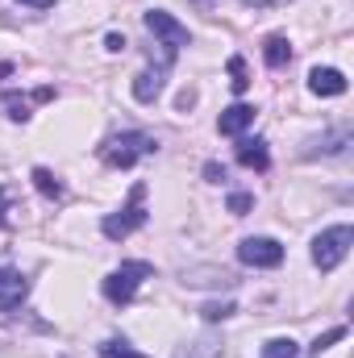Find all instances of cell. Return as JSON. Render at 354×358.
<instances>
[{
	"label": "cell",
	"mask_w": 354,
	"mask_h": 358,
	"mask_svg": "<svg viewBox=\"0 0 354 358\" xmlns=\"http://www.w3.org/2000/svg\"><path fill=\"white\" fill-rule=\"evenodd\" d=\"M150 155H159V138H150L142 129H125V134H117V138H108L100 146V159L108 167H121V171L134 167L138 159H150Z\"/></svg>",
	"instance_id": "cell-1"
},
{
	"label": "cell",
	"mask_w": 354,
	"mask_h": 358,
	"mask_svg": "<svg viewBox=\"0 0 354 358\" xmlns=\"http://www.w3.org/2000/svg\"><path fill=\"white\" fill-rule=\"evenodd\" d=\"M146 225V183H134L129 187V200L117 208V213H108L104 221H100V234L108 238V242H125L134 229H142Z\"/></svg>",
	"instance_id": "cell-2"
},
{
	"label": "cell",
	"mask_w": 354,
	"mask_h": 358,
	"mask_svg": "<svg viewBox=\"0 0 354 358\" xmlns=\"http://www.w3.org/2000/svg\"><path fill=\"white\" fill-rule=\"evenodd\" d=\"M150 275H155L150 263L134 259V263H121L117 271H108V275H104V283H100V292H104V300H108V304H129V300L138 296V287H142Z\"/></svg>",
	"instance_id": "cell-3"
},
{
	"label": "cell",
	"mask_w": 354,
	"mask_h": 358,
	"mask_svg": "<svg viewBox=\"0 0 354 358\" xmlns=\"http://www.w3.org/2000/svg\"><path fill=\"white\" fill-rule=\"evenodd\" d=\"M351 246H354V229L351 225H334V229H321L317 238H313V263L321 271H334V267H342V259L351 255Z\"/></svg>",
	"instance_id": "cell-4"
},
{
	"label": "cell",
	"mask_w": 354,
	"mask_h": 358,
	"mask_svg": "<svg viewBox=\"0 0 354 358\" xmlns=\"http://www.w3.org/2000/svg\"><path fill=\"white\" fill-rule=\"evenodd\" d=\"M142 21H146V29L159 38V46H163V63L171 67V63H176V55L183 50V46H187V42H192L187 25H179L176 17H171V13H163V8H150Z\"/></svg>",
	"instance_id": "cell-5"
},
{
	"label": "cell",
	"mask_w": 354,
	"mask_h": 358,
	"mask_svg": "<svg viewBox=\"0 0 354 358\" xmlns=\"http://www.w3.org/2000/svg\"><path fill=\"white\" fill-rule=\"evenodd\" d=\"M238 263L255 271H271L283 263V246L275 238H242L238 242Z\"/></svg>",
	"instance_id": "cell-6"
},
{
	"label": "cell",
	"mask_w": 354,
	"mask_h": 358,
	"mask_svg": "<svg viewBox=\"0 0 354 358\" xmlns=\"http://www.w3.org/2000/svg\"><path fill=\"white\" fill-rule=\"evenodd\" d=\"M354 142V129L351 125H338V129H330V134H317V138H309L304 142V150H300V159H330V155H342L346 146Z\"/></svg>",
	"instance_id": "cell-7"
},
{
	"label": "cell",
	"mask_w": 354,
	"mask_h": 358,
	"mask_svg": "<svg viewBox=\"0 0 354 358\" xmlns=\"http://www.w3.org/2000/svg\"><path fill=\"white\" fill-rule=\"evenodd\" d=\"M29 296V279L17 267H0V308H21V300Z\"/></svg>",
	"instance_id": "cell-8"
},
{
	"label": "cell",
	"mask_w": 354,
	"mask_h": 358,
	"mask_svg": "<svg viewBox=\"0 0 354 358\" xmlns=\"http://www.w3.org/2000/svg\"><path fill=\"white\" fill-rule=\"evenodd\" d=\"M250 125H255V104H242V100H238V104H229V108L217 117V129H221L225 138H242Z\"/></svg>",
	"instance_id": "cell-9"
},
{
	"label": "cell",
	"mask_w": 354,
	"mask_h": 358,
	"mask_svg": "<svg viewBox=\"0 0 354 358\" xmlns=\"http://www.w3.org/2000/svg\"><path fill=\"white\" fill-rule=\"evenodd\" d=\"M167 71H171V67H163V63H159V67H146V71L134 80V100H138V104H155V100L163 96Z\"/></svg>",
	"instance_id": "cell-10"
},
{
	"label": "cell",
	"mask_w": 354,
	"mask_h": 358,
	"mask_svg": "<svg viewBox=\"0 0 354 358\" xmlns=\"http://www.w3.org/2000/svg\"><path fill=\"white\" fill-rule=\"evenodd\" d=\"M346 88H351V84H346V76H342L338 67H313V71H309V92H313V96H342Z\"/></svg>",
	"instance_id": "cell-11"
},
{
	"label": "cell",
	"mask_w": 354,
	"mask_h": 358,
	"mask_svg": "<svg viewBox=\"0 0 354 358\" xmlns=\"http://www.w3.org/2000/svg\"><path fill=\"white\" fill-rule=\"evenodd\" d=\"M187 287H234V275L229 271H217V267H192L179 275Z\"/></svg>",
	"instance_id": "cell-12"
},
{
	"label": "cell",
	"mask_w": 354,
	"mask_h": 358,
	"mask_svg": "<svg viewBox=\"0 0 354 358\" xmlns=\"http://www.w3.org/2000/svg\"><path fill=\"white\" fill-rule=\"evenodd\" d=\"M217 355H221V338L217 334H200V338L183 342L176 350V358H217Z\"/></svg>",
	"instance_id": "cell-13"
},
{
	"label": "cell",
	"mask_w": 354,
	"mask_h": 358,
	"mask_svg": "<svg viewBox=\"0 0 354 358\" xmlns=\"http://www.w3.org/2000/svg\"><path fill=\"white\" fill-rule=\"evenodd\" d=\"M263 63L267 67H275V71L292 63V42H288L283 34H271V38L263 42Z\"/></svg>",
	"instance_id": "cell-14"
},
{
	"label": "cell",
	"mask_w": 354,
	"mask_h": 358,
	"mask_svg": "<svg viewBox=\"0 0 354 358\" xmlns=\"http://www.w3.org/2000/svg\"><path fill=\"white\" fill-rule=\"evenodd\" d=\"M238 163H242V167H255V171H267V167H271V155H267L263 138L242 142V146H238Z\"/></svg>",
	"instance_id": "cell-15"
},
{
	"label": "cell",
	"mask_w": 354,
	"mask_h": 358,
	"mask_svg": "<svg viewBox=\"0 0 354 358\" xmlns=\"http://www.w3.org/2000/svg\"><path fill=\"white\" fill-rule=\"evenodd\" d=\"M34 187H38L46 200H63V179L55 176L50 167H34Z\"/></svg>",
	"instance_id": "cell-16"
},
{
	"label": "cell",
	"mask_w": 354,
	"mask_h": 358,
	"mask_svg": "<svg viewBox=\"0 0 354 358\" xmlns=\"http://www.w3.org/2000/svg\"><path fill=\"white\" fill-rule=\"evenodd\" d=\"M100 358H150V355H138L125 338H108V342H100V350H96Z\"/></svg>",
	"instance_id": "cell-17"
},
{
	"label": "cell",
	"mask_w": 354,
	"mask_h": 358,
	"mask_svg": "<svg viewBox=\"0 0 354 358\" xmlns=\"http://www.w3.org/2000/svg\"><path fill=\"white\" fill-rule=\"evenodd\" d=\"M296 355H300V346L292 338H271L263 350H259V358H296Z\"/></svg>",
	"instance_id": "cell-18"
},
{
	"label": "cell",
	"mask_w": 354,
	"mask_h": 358,
	"mask_svg": "<svg viewBox=\"0 0 354 358\" xmlns=\"http://www.w3.org/2000/svg\"><path fill=\"white\" fill-rule=\"evenodd\" d=\"M4 108H8V117H13V121H21V125L29 121V100H21L17 92H4Z\"/></svg>",
	"instance_id": "cell-19"
},
{
	"label": "cell",
	"mask_w": 354,
	"mask_h": 358,
	"mask_svg": "<svg viewBox=\"0 0 354 358\" xmlns=\"http://www.w3.org/2000/svg\"><path fill=\"white\" fill-rule=\"evenodd\" d=\"M234 313H238V304H234V300H225V304H217V300H213V304H204V308H200V317H204V321H229Z\"/></svg>",
	"instance_id": "cell-20"
},
{
	"label": "cell",
	"mask_w": 354,
	"mask_h": 358,
	"mask_svg": "<svg viewBox=\"0 0 354 358\" xmlns=\"http://www.w3.org/2000/svg\"><path fill=\"white\" fill-rule=\"evenodd\" d=\"M225 208H229L234 217H246V213L255 208V196H250V192H229V200H225Z\"/></svg>",
	"instance_id": "cell-21"
},
{
	"label": "cell",
	"mask_w": 354,
	"mask_h": 358,
	"mask_svg": "<svg viewBox=\"0 0 354 358\" xmlns=\"http://www.w3.org/2000/svg\"><path fill=\"white\" fill-rule=\"evenodd\" d=\"M229 76H234V80H229V84H234V92H246V88H250V80H246V59H242V55H234V59H229Z\"/></svg>",
	"instance_id": "cell-22"
},
{
	"label": "cell",
	"mask_w": 354,
	"mask_h": 358,
	"mask_svg": "<svg viewBox=\"0 0 354 358\" xmlns=\"http://www.w3.org/2000/svg\"><path fill=\"white\" fill-rule=\"evenodd\" d=\"M342 338H346V329H342V325H334L330 334H321V338H317V342L309 346V355L317 358V355H321V350H330V346H334V342H342Z\"/></svg>",
	"instance_id": "cell-23"
},
{
	"label": "cell",
	"mask_w": 354,
	"mask_h": 358,
	"mask_svg": "<svg viewBox=\"0 0 354 358\" xmlns=\"http://www.w3.org/2000/svg\"><path fill=\"white\" fill-rule=\"evenodd\" d=\"M204 179L208 183H225V167L221 163H204Z\"/></svg>",
	"instance_id": "cell-24"
},
{
	"label": "cell",
	"mask_w": 354,
	"mask_h": 358,
	"mask_svg": "<svg viewBox=\"0 0 354 358\" xmlns=\"http://www.w3.org/2000/svg\"><path fill=\"white\" fill-rule=\"evenodd\" d=\"M104 46L117 55V50H125V38H121V34H108V38H104Z\"/></svg>",
	"instance_id": "cell-25"
},
{
	"label": "cell",
	"mask_w": 354,
	"mask_h": 358,
	"mask_svg": "<svg viewBox=\"0 0 354 358\" xmlns=\"http://www.w3.org/2000/svg\"><path fill=\"white\" fill-rule=\"evenodd\" d=\"M17 4H29V8H55V0H17Z\"/></svg>",
	"instance_id": "cell-26"
},
{
	"label": "cell",
	"mask_w": 354,
	"mask_h": 358,
	"mask_svg": "<svg viewBox=\"0 0 354 358\" xmlns=\"http://www.w3.org/2000/svg\"><path fill=\"white\" fill-rule=\"evenodd\" d=\"M13 76V63H0V80H8Z\"/></svg>",
	"instance_id": "cell-27"
},
{
	"label": "cell",
	"mask_w": 354,
	"mask_h": 358,
	"mask_svg": "<svg viewBox=\"0 0 354 358\" xmlns=\"http://www.w3.org/2000/svg\"><path fill=\"white\" fill-rule=\"evenodd\" d=\"M4 208H8V196H4V187H0V221H4Z\"/></svg>",
	"instance_id": "cell-28"
},
{
	"label": "cell",
	"mask_w": 354,
	"mask_h": 358,
	"mask_svg": "<svg viewBox=\"0 0 354 358\" xmlns=\"http://www.w3.org/2000/svg\"><path fill=\"white\" fill-rule=\"evenodd\" d=\"M267 4H279V0H267Z\"/></svg>",
	"instance_id": "cell-29"
}]
</instances>
